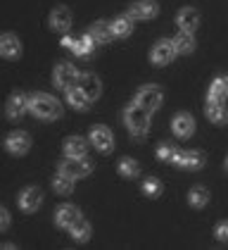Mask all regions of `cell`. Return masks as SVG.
<instances>
[{"label": "cell", "instance_id": "6da1fadb", "mask_svg": "<svg viewBox=\"0 0 228 250\" xmlns=\"http://www.w3.org/2000/svg\"><path fill=\"white\" fill-rule=\"evenodd\" d=\"M124 124L129 129V134L135 136V138H143L150 129V110H145L143 105L133 103L124 110Z\"/></svg>", "mask_w": 228, "mask_h": 250}, {"label": "cell", "instance_id": "7a4b0ae2", "mask_svg": "<svg viewBox=\"0 0 228 250\" xmlns=\"http://www.w3.org/2000/svg\"><path fill=\"white\" fill-rule=\"evenodd\" d=\"M29 112L38 119H57L62 117V105L48 93H34L29 98Z\"/></svg>", "mask_w": 228, "mask_h": 250}, {"label": "cell", "instance_id": "3957f363", "mask_svg": "<svg viewBox=\"0 0 228 250\" xmlns=\"http://www.w3.org/2000/svg\"><path fill=\"white\" fill-rule=\"evenodd\" d=\"M59 174H67L72 179H83L93 172V162L88 157H67L64 162H59Z\"/></svg>", "mask_w": 228, "mask_h": 250}, {"label": "cell", "instance_id": "277c9868", "mask_svg": "<svg viewBox=\"0 0 228 250\" xmlns=\"http://www.w3.org/2000/svg\"><path fill=\"white\" fill-rule=\"evenodd\" d=\"M178 55V48H176V43L171 39H159L154 45H152V53H150V60L152 64H159V67H164V64H169L173 62V58Z\"/></svg>", "mask_w": 228, "mask_h": 250}, {"label": "cell", "instance_id": "5b68a950", "mask_svg": "<svg viewBox=\"0 0 228 250\" xmlns=\"http://www.w3.org/2000/svg\"><path fill=\"white\" fill-rule=\"evenodd\" d=\"M135 103L138 105H143L145 110H150V112H154V110H159L162 107V103H164V93H162V88L159 86H143L138 93H135Z\"/></svg>", "mask_w": 228, "mask_h": 250}, {"label": "cell", "instance_id": "8992f818", "mask_svg": "<svg viewBox=\"0 0 228 250\" xmlns=\"http://www.w3.org/2000/svg\"><path fill=\"white\" fill-rule=\"evenodd\" d=\"M78 69H76L74 64H69V62H62V64H57L55 67V74H53V81H55L57 88H62V91H67V88H72L78 83Z\"/></svg>", "mask_w": 228, "mask_h": 250}, {"label": "cell", "instance_id": "52a82bcc", "mask_svg": "<svg viewBox=\"0 0 228 250\" xmlns=\"http://www.w3.org/2000/svg\"><path fill=\"white\" fill-rule=\"evenodd\" d=\"M62 45H64V48H69V50H72L74 55H78V58H88V55L95 50L97 41H95L91 34H86V36H81V39L64 36V39H62Z\"/></svg>", "mask_w": 228, "mask_h": 250}, {"label": "cell", "instance_id": "ba28073f", "mask_svg": "<svg viewBox=\"0 0 228 250\" xmlns=\"http://www.w3.org/2000/svg\"><path fill=\"white\" fill-rule=\"evenodd\" d=\"M88 141L95 146V150H100L102 155H107L114 150V136H112V131H110L107 126H102V124H97V126L91 129Z\"/></svg>", "mask_w": 228, "mask_h": 250}, {"label": "cell", "instance_id": "9c48e42d", "mask_svg": "<svg viewBox=\"0 0 228 250\" xmlns=\"http://www.w3.org/2000/svg\"><path fill=\"white\" fill-rule=\"evenodd\" d=\"M173 165H178L181 169L197 172V169L205 167V153H200V150H178V157H176Z\"/></svg>", "mask_w": 228, "mask_h": 250}, {"label": "cell", "instance_id": "30bf717a", "mask_svg": "<svg viewBox=\"0 0 228 250\" xmlns=\"http://www.w3.org/2000/svg\"><path fill=\"white\" fill-rule=\"evenodd\" d=\"M5 148H7V153H12V155L29 153V148H31V136L26 134V131H12V134L5 138Z\"/></svg>", "mask_w": 228, "mask_h": 250}, {"label": "cell", "instance_id": "8fae6325", "mask_svg": "<svg viewBox=\"0 0 228 250\" xmlns=\"http://www.w3.org/2000/svg\"><path fill=\"white\" fill-rule=\"evenodd\" d=\"M69 26H72V10L64 7V5H57L50 12V29L64 34V31H69Z\"/></svg>", "mask_w": 228, "mask_h": 250}, {"label": "cell", "instance_id": "7c38bea8", "mask_svg": "<svg viewBox=\"0 0 228 250\" xmlns=\"http://www.w3.org/2000/svg\"><path fill=\"white\" fill-rule=\"evenodd\" d=\"M19 208L24 212H36L40 208V203H43V191L36 188V186H29V188H24L21 195H19Z\"/></svg>", "mask_w": 228, "mask_h": 250}, {"label": "cell", "instance_id": "4fadbf2b", "mask_svg": "<svg viewBox=\"0 0 228 250\" xmlns=\"http://www.w3.org/2000/svg\"><path fill=\"white\" fill-rule=\"evenodd\" d=\"M157 12H159V5L154 0H138L129 7V15L133 20H152L157 17Z\"/></svg>", "mask_w": 228, "mask_h": 250}, {"label": "cell", "instance_id": "5bb4252c", "mask_svg": "<svg viewBox=\"0 0 228 250\" xmlns=\"http://www.w3.org/2000/svg\"><path fill=\"white\" fill-rule=\"evenodd\" d=\"M78 219H81V212H78L76 205H62L55 212V224L59 229H72Z\"/></svg>", "mask_w": 228, "mask_h": 250}, {"label": "cell", "instance_id": "9a60e30c", "mask_svg": "<svg viewBox=\"0 0 228 250\" xmlns=\"http://www.w3.org/2000/svg\"><path fill=\"white\" fill-rule=\"evenodd\" d=\"M171 129H173V134L178 138H188V136L195 134V119L188 112H178L173 117V122H171Z\"/></svg>", "mask_w": 228, "mask_h": 250}, {"label": "cell", "instance_id": "2e32d148", "mask_svg": "<svg viewBox=\"0 0 228 250\" xmlns=\"http://www.w3.org/2000/svg\"><path fill=\"white\" fill-rule=\"evenodd\" d=\"M0 55L7 60H15L21 55V43L15 34H2L0 36Z\"/></svg>", "mask_w": 228, "mask_h": 250}, {"label": "cell", "instance_id": "e0dca14e", "mask_svg": "<svg viewBox=\"0 0 228 250\" xmlns=\"http://www.w3.org/2000/svg\"><path fill=\"white\" fill-rule=\"evenodd\" d=\"M5 110H7V117H10V119H19L24 112H29V98L24 96V93H12Z\"/></svg>", "mask_w": 228, "mask_h": 250}, {"label": "cell", "instance_id": "ac0fdd59", "mask_svg": "<svg viewBox=\"0 0 228 250\" xmlns=\"http://www.w3.org/2000/svg\"><path fill=\"white\" fill-rule=\"evenodd\" d=\"M67 103L74 107V110H81V112H86L88 107H91V98L83 93V88L76 83V86H72V88H67Z\"/></svg>", "mask_w": 228, "mask_h": 250}, {"label": "cell", "instance_id": "d6986e66", "mask_svg": "<svg viewBox=\"0 0 228 250\" xmlns=\"http://www.w3.org/2000/svg\"><path fill=\"white\" fill-rule=\"evenodd\" d=\"M176 24H178V29H183V31H195V29L200 26V12H197L195 7H183V10L178 12V17H176Z\"/></svg>", "mask_w": 228, "mask_h": 250}, {"label": "cell", "instance_id": "ffe728a7", "mask_svg": "<svg viewBox=\"0 0 228 250\" xmlns=\"http://www.w3.org/2000/svg\"><path fill=\"white\" fill-rule=\"evenodd\" d=\"M88 153V141L81 136H69L64 141V157H86Z\"/></svg>", "mask_w": 228, "mask_h": 250}, {"label": "cell", "instance_id": "44dd1931", "mask_svg": "<svg viewBox=\"0 0 228 250\" xmlns=\"http://www.w3.org/2000/svg\"><path fill=\"white\" fill-rule=\"evenodd\" d=\"M78 86L83 88V93L91 98V100H97V98H100V91H102L100 79L95 77V74H91V72H86V74L78 77Z\"/></svg>", "mask_w": 228, "mask_h": 250}, {"label": "cell", "instance_id": "7402d4cb", "mask_svg": "<svg viewBox=\"0 0 228 250\" xmlns=\"http://www.w3.org/2000/svg\"><path fill=\"white\" fill-rule=\"evenodd\" d=\"M88 34L93 36L97 43H110L114 39V31H112V21H95L91 24V29H88Z\"/></svg>", "mask_w": 228, "mask_h": 250}, {"label": "cell", "instance_id": "603a6c76", "mask_svg": "<svg viewBox=\"0 0 228 250\" xmlns=\"http://www.w3.org/2000/svg\"><path fill=\"white\" fill-rule=\"evenodd\" d=\"M228 96V88H226V77H216L209 86V96L207 103H224Z\"/></svg>", "mask_w": 228, "mask_h": 250}, {"label": "cell", "instance_id": "cb8c5ba5", "mask_svg": "<svg viewBox=\"0 0 228 250\" xmlns=\"http://www.w3.org/2000/svg\"><path fill=\"white\" fill-rule=\"evenodd\" d=\"M173 43H176V48H178V55H190L192 50H195V36H192V31H178L176 34V39H173Z\"/></svg>", "mask_w": 228, "mask_h": 250}, {"label": "cell", "instance_id": "d4e9b609", "mask_svg": "<svg viewBox=\"0 0 228 250\" xmlns=\"http://www.w3.org/2000/svg\"><path fill=\"white\" fill-rule=\"evenodd\" d=\"M112 31H114V39H126V36H131L133 17L131 15H126V17H116V20L112 21Z\"/></svg>", "mask_w": 228, "mask_h": 250}, {"label": "cell", "instance_id": "484cf974", "mask_svg": "<svg viewBox=\"0 0 228 250\" xmlns=\"http://www.w3.org/2000/svg\"><path fill=\"white\" fill-rule=\"evenodd\" d=\"M188 203H190V208H195V210H202V208H205V205L209 203V191L205 188V186H195V188H190Z\"/></svg>", "mask_w": 228, "mask_h": 250}, {"label": "cell", "instance_id": "4316f807", "mask_svg": "<svg viewBox=\"0 0 228 250\" xmlns=\"http://www.w3.org/2000/svg\"><path fill=\"white\" fill-rule=\"evenodd\" d=\"M207 117L214 122V124H224L228 122V110L224 107V103H207Z\"/></svg>", "mask_w": 228, "mask_h": 250}, {"label": "cell", "instance_id": "83f0119b", "mask_svg": "<svg viewBox=\"0 0 228 250\" xmlns=\"http://www.w3.org/2000/svg\"><path fill=\"white\" fill-rule=\"evenodd\" d=\"M74 181H76V179H72V176H67V174L57 172L55 181H53V188H55L59 195H72V193H74Z\"/></svg>", "mask_w": 228, "mask_h": 250}, {"label": "cell", "instance_id": "f1b7e54d", "mask_svg": "<svg viewBox=\"0 0 228 250\" xmlns=\"http://www.w3.org/2000/svg\"><path fill=\"white\" fill-rule=\"evenodd\" d=\"M69 231H72V238H74L76 243H86V241L91 238V224H88L83 217H81Z\"/></svg>", "mask_w": 228, "mask_h": 250}, {"label": "cell", "instance_id": "f546056e", "mask_svg": "<svg viewBox=\"0 0 228 250\" xmlns=\"http://www.w3.org/2000/svg\"><path fill=\"white\" fill-rule=\"evenodd\" d=\"M119 174L126 176V179H135V176L140 174V167H138V162L131 160V157H121V160H119Z\"/></svg>", "mask_w": 228, "mask_h": 250}, {"label": "cell", "instance_id": "4dcf8cb0", "mask_svg": "<svg viewBox=\"0 0 228 250\" xmlns=\"http://www.w3.org/2000/svg\"><path fill=\"white\" fill-rule=\"evenodd\" d=\"M162 181L159 179H154V176H150V179H145L143 181V193L145 195H152V198H157V195H162Z\"/></svg>", "mask_w": 228, "mask_h": 250}, {"label": "cell", "instance_id": "1f68e13d", "mask_svg": "<svg viewBox=\"0 0 228 250\" xmlns=\"http://www.w3.org/2000/svg\"><path fill=\"white\" fill-rule=\"evenodd\" d=\"M157 157H159V162H176V157H178V150L173 148V146H159L157 148Z\"/></svg>", "mask_w": 228, "mask_h": 250}, {"label": "cell", "instance_id": "d6a6232c", "mask_svg": "<svg viewBox=\"0 0 228 250\" xmlns=\"http://www.w3.org/2000/svg\"><path fill=\"white\" fill-rule=\"evenodd\" d=\"M214 236H216L221 243H228V222H219L216 229H214Z\"/></svg>", "mask_w": 228, "mask_h": 250}, {"label": "cell", "instance_id": "836d02e7", "mask_svg": "<svg viewBox=\"0 0 228 250\" xmlns=\"http://www.w3.org/2000/svg\"><path fill=\"white\" fill-rule=\"evenodd\" d=\"M7 227H10V212L0 208V231H7Z\"/></svg>", "mask_w": 228, "mask_h": 250}, {"label": "cell", "instance_id": "e575fe53", "mask_svg": "<svg viewBox=\"0 0 228 250\" xmlns=\"http://www.w3.org/2000/svg\"><path fill=\"white\" fill-rule=\"evenodd\" d=\"M226 169H228V157H226Z\"/></svg>", "mask_w": 228, "mask_h": 250}, {"label": "cell", "instance_id": "d590c367", "mask_svg": "<svg viewBox=\"0 0 228 250\" xmlns=\"http://www.w3.org/2000/svg\"><path fill=\"white\" fill-rule=\"evenodd\" d=\"M226 88H228V77H226Z\"/></svg>", "mask_w": 228, "mask_h": 250}]
</instances>
